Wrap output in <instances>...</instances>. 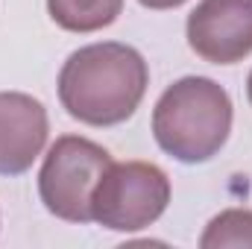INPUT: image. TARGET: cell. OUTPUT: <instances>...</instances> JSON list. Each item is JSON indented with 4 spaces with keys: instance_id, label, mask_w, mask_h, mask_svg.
Masks as SVG:
<instances>
[{
    "instance_id": "1",
    "label": "cell",
    "mask_w": 252,
    "mask_h": 249,
    "mask_svg": "<svg viewBox=\"0 0 252 249\" xmlns=\"http://www.w3.org/2000/svg\"><path fill=\"white\" fill-rule=\"evenodd\" d=\"M150 85L144 56L121 41L79 47L59 70L64 112L88 126H118L135 115Z\"/></svg>"
},
{
    "instance_id": "2",
    "label": "cell",
    "mask_w": 252,
    "mask_h": 249,
    "mask_svg": "<svg viewBox=\"0 0 252 249\" xmlns=\"http://www.w3.org/2000/svg\"><path fill=\"white\" fill-rule=\"evenodd\" d=\"M232 132V100L223 85L208 76L173 82L153 109L156 144L182 164L214 158Z\"/></svg>"
},
{
    "instance_id": "3",
    "label": "cell",
    "mask_w": 252,
    "mask_h": 249,
    "mask_svg": "<svg viewBox=\"0 0 252 249\" xmlns=\"http://www.w3.org/2000/svg\"><path fill=\"white\" fill-rule=\"evenodd\" d=\"M170 202V179L153 161H112L91 196V220L112 232L153 226Z\"/></svg>"
},
{
    "instance_id": "4",
    "label": "cell",
    "mask_w": 252,
    "mask_h": 249,
    "mask_svg": "<svg viewBox=\"0 0 252 249\" xmlns=\"http://www.w3.org/2000/svg\"><path fill=\"white\" fill-rule=\"evenodd\" d=\"M109 164L112 156L106 147L79 135L56 138L38 170L44 208L67 223H91V196Z\"/></svg>"
},
{
    "instance_id": "5",
    "label": "cell",
    "mask_w": 252,
    "mask_h": 249,
    "mask_svg": "<svg viewBox=\"0 0 252 249\" xmlns=\"http://www.w3.org/2000/svg\"><path fill=\"white\" fill-rule=\"evenodd\" d=\"M190 50L211 64H235L252 53V0H199L188 15Z\"/></svg>"
},
{
    "instance_id": "6",
    "label": "cell",
    "mask_w": 252,
    "mask_h": 249,
    "mask_svg": "<svg viewBox=\"0 0 252 249\" xmlns=\"http://www.w3.org/2000/svg\"><path fill=\"white\" fill-rule=\"evenodd\" d=\"M47 109L21 91H0V176H21L47 144Z\"/></svg>"
},
{
    "instance_id": "7",
    "label": "cell",
    "mask_w": 252,
    "mask_h": 249,
    "mask_svg": "<svg viewBox=\"0 0 252 249\" xmlns=\"http://www.w3.org/2000/svg\"><path fill=\"white\" fill-rule=\"evenodd\" d=\"M47 12L67 32H97L118 21L124 0H47Z\"/></svg>"
},
{
    "instance_id": "8",
    "label": "cell",
    "mask_w": 252,
    "mask_h": 249,
    "mask_svg": "<svg viewBox=\"0 0 252 249\" xmlns=\"http://www.w3.org/2000/svg\"><path fill=\"white\" fill-rule=\"evenodd\" d=\"M202 249L250 247L252 249V211L250 208H226L220 211L199 238Z\"/></svg>"
},
{
    "instance_id": "9",
    "label": "cell",
    "mask_w": 252,
    "mask_h": 249,
    "mask_svg": "<svg viewBox=\"0 0 252 249\" xmlns=\"http://www.w3.org/2000/svg\"><path fill=\"white\" fill-rule=\"evenodd\" d=\"M141 6H147V9H176V6H182L185 0H138Z\"/></svg>"
},
{
    "instance_id": "10",
    "label": "cell",
    "mask_w": 252,
    "mask_h": 249,
    "mask_svg": "<svg viewBox=\"0 0 252 249\" xmlns=\"http://www.w3.org/2000/svg\"><path fill=\"white\" fill-rule=\"evenodd\" d=\"M247 97H250V103H252V70H250V79H247Z\"/></svg>"
}]
</instances>
